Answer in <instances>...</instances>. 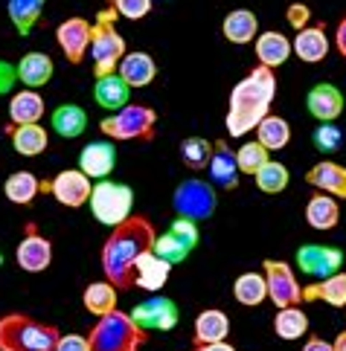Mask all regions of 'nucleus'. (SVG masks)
<instances>
[{"label": "nucleus", "mask_w": 346, "mask_h": 351, "mask_svg": "<svg viewBox=\"0 0 346 351\" xmlns=\"http://www.w3.org/2000/svg\"><path fill=\"white\" fill-rule=\"evenodd\" d=\"M154 227L152 221L143 215H131L126 223L111 230L108 241L102 244V273L105 282H111L117 291H128L134 287V270H137L140 258L152 253L154 247Z\"/></svg>", "instance_id": "nucleus-1"}, {"label": "nucleus", "mask_w": 346, "mask_h": 351, "mask_svg": "<svg viewBox=\"0 0 346 351\" xmlns=\"http://www.w3.org/2000/svg\"><path fill=\"white\" fill-rule=\"evenodd\" d=\"M277 99V73L270 67L256 64L247 76L230 90V110H227V131L230 136H244L253 128H259Z\"/></svg>", "instance_id": "nucleus-2"}, {"label": "nucleus", "mask_w": 346, "mask_h": 351, "mask_svg": "<svg viewBox=\"0 0 346 351\" xmlns=\"http://www.w3.org/2000/svg\"><path fill=\"white\" fill-rule=\"evenodd\" d=\"M58 340L61 331L53 322L15 311L0 317V351H56Z\"/></svg>", "instance_id": "nucleus-3"}, {"label": "nucleus", "mask_w": 346, "mask_h": 351, "mask_svg": "<svg viewBox=\"0 0 346 351\" xmlns=\"http://www.w3.org/2000/svg\"><path fill=\"white\" fill-rule=\"evenodd\" d=\"M88 340L91 351H140L148 334L131 319V313L117 308L114 313H105V317L96 319Z\"/></svg>", "instance_id": "nucleus-4"}, {"label": "nucleus", "mask_w": 346, "mask_h": 351, "mask_svg": "<svg viewBox=\"0 0 346 351\" xmlns=\"http://www.w3.org/2000/svg\"><path fill=\"white\" fill-rule=\"evenodd\" d=\"M117 21V9L111 6L105 12L96 15V23H93V35H91V61H93V76L102 79V76H111V73L119 70V61L126 58L128 47H126V38L117 32L114 27Z\"/></svg>", "instance_id": "nucleus-5"}, {"label": "nucleus", "mask_w": 346, "mask_h": 351, "mask_svg": "<svg viewBox=\"0 0 346 351\" xmlns=\"http://www.w3.org/2000/svg\"><path fill=\"white\" fill-rule=\"evenodd\" d=\"M154 125H157L154 108L126 105L122 110H117V114H111V117H105L102 122H99V131L114 143H152L154 140Z\"/></svg>", "instance_id": "nucleus-6"}, {"label": "nucleus", "mask_w": 346, "mask_h": 351, "mask_svg": "<svg viewBox=\"0 0 346 351\" xmlns=\"http://www.w3.org/2000/svg\"><path fill=\"white\" fill-rule=\"evenodd\" d=\"M134 192L131 186L117 183V180H99L91 192V212L99 223L105 227H119L134 215Z\"/></svg>", "instance_id": "nucleus-7"}, {"label": "nucleus", "mask_w": 346, "mask_h": 351, "mask_svg": "<svg viewBox=\"0 0 346 351\" xmlns=\"http://www.w3.org/2000/svg\"><path fill=\"white\" fill-rule=\"evenodd\" d=\"M216 204H218V197H216L213 183L198 180V178L183 180L175 189V195H172V206H175L178 218H189L195 223L213 218Z\"/></svg>", "instance_id": "nucleus-8"}, {"label": "nucleus", "mask_w": 346, "mask_h": 351, "mask_svg": "<svg viewBox=\"0 0 346 351\" xmlns=\"http://www.w3.org/2000/svg\"><path fill=\"white\" fill-rule=\"evenodd\" d=\"M262 273H265V282H268V299L277 308H291V305L303 302V287H300V282H297L291 265L265 258L262 261Z\"/></svg>", "instance_id": "nucleus-9"}, {"label": "nucleus", "mask_w": 346, "mask_h": 351, "mask_svg": "<svg viewBox=\"0 0 346 351\" xmlns=\"http://www.w3.org/2000/svg\"><path fill=\"white\" fill-rule=\"evenodd\" d=\"M41 192H49L61 206L79 209L91 200L93 186H91V178L82 169H67V171H58L53 180H44Z\"/></svg>", "instance_id": "nucleus-10"}, {"label": "nucleus", "mask_w": 346, "mask_h": 351, "mask_svg": "<svg viewBox=\"0 0 346 351\" xmlns=\"http://www.w3.org/2000/svg\"><path fill=\"white\" fill-rule=\"evenodd\" d=\"M131 319L137 322L146 334H152V331L166 334L178 325L181 313H178V305L172 302L169 296H152V299H146V302H140L131 311Z\"/></svg>", "instance_id": "nucleus-11"}, {"label": "nucleus", "mask_w": 346, "mask_h": 351, "mask_svg": "<svg viewBox=\"0 0 346 351\" xmlns=\"http://www.w3.org/2000/svg\"><path fill=\"white\" fill-rule=\"evenodd\" d=\"M297 265L312 279H329L343 267V250L329 244H303L297 250Z\"/></svg>", "instance_id": "nucleus-12"}, {"label": "nucleus", "mask_w": 346, "mask_h": 351, "mask_svg": "<svg viewBox=\"0 0 346 351\" xmlns=\"http://www.w3.org/2000/svg\"><path fill=\"white\" fill-rule=\"evenodd\" d=\"M91 35H93V23L84 18H67L56 27V41L70 64H82L84 56L91 53Z\"/></svg>", "instance_id": "nucleus-13"}, {"label": "nucleus", "mask_w": 346, "mask_h": 351, "mask_svg": "<svg viewBox=\"0 0 346 351\" xmlns=\"http://www.w3.org/2000/svg\"><path fill=\"white\" fill-rule=\"evenodd\" d=\"M15 261L27 273H44L53 265V244H49L47 235L35 230V223H27V235L21 238V244L15 250Z\"/></svg>", "instance_id": "nucleus-14"}, {"label": "nucleus", "mask_w": 346, "mask_h": 351, "mask_svg": "<svg viewBox=\"0 0 346 351\" xmlns=\"http://www.w3.org/2000/svg\"><path fill=\"white\" fill-rule=\"evenodd\" d=\"M114 166H117L114 140H96L79 152V169L88 174L91 180H108V174L114 171Z\"/></svg>", "instance_id": "nucleus-15"}, {"label": "nucleus", "mask_w": 346, "mask_h": 351, "mask_svg": "<svg viewBox=\"0 0 346 351\" xmlns=\"http://www.w3.org/2000/svg\"><path fill=\"white\" fill-rule=\"evenodd\" d=\"M305 110L320 125H323V122H335L343 114V93L332 82H320V84H314L312 90H308Z\"/></svg>", "instance_id": "nucleus-16"}, {"label": "nucleus", "mask_w": 346, "mask_h": 351, "mask_svg": "<svg viewBox=\"0 0 346 351\" xmlns=\"http://www.w3.org/2000/svg\"><path fill=\"white\" fill-rule=\"evenodd\" d=\"M209 183L218 186L224 192H233L239 189V162H236V152L224 143V140H216V148H213V160H209Z\"/></svg>", "instance_id": "nucleus-17"}, {"label": "nucleus", "mask_w": 346, "mask_h": 351, "mask_svg": "<svg viewBox=\"0 0 346 351\" xmlns=\"http://www.w3.org/2000/svg\"><path fill=\"white\" fill-rule=\"evenodd\" d=\"M227 337H230V317L224 311L207 308L195 317V322H192V348L224 343Z\"/></svg>", "instance_id": "nucleus-18"}, {"label": "nucleus", "mask_w": 346, "mask_h": 351, "mask_svg": "<svg viewBox=\"0 0 346 351\" xmlns=\"http://www.w3.org/2000/svg\"><path fill=\"white\" fill-rule=\"evenodd\" d=\"M291 47H294V56L305 61V64H320L329 56V35L323 29V23H308L305 29L297 32Z\"/></svg>", "instance_id": "nucleus-19"}, {"label": "nucleus", "mask_w": 346, "mask_h": 351, "mask_svg": "<svg viewBox=\"0 0 346 351\" xmlns=\"http://www.w3.org/2000/svg\"><path fill=\"white\" fill-rule=\"evenodd\" d=\"M305 183L314 186L317 192L346 200V166H341V162H332V160L317 162V166L305 171Z\"/></svg>", "instance_id": "nucleus-20"}, {"label": "nucleus", "mask_w": 346, "mask_h": 351, "mask_svg": "<svg viewBox=\"0 0 346 351\" xmlns=\"http://www.w3.org/2000/svg\"><path fill=\"white\" fill-rule=\"evenodd\" d=\"M305 223L312 230H335L341 223V206H338V197H332L326 192H314L312 197H308L305 204Z\"/></svg>", "instance_id": "nucleus-21"}, {"label": "nucleus", "mask_w": 346, "mask_h": 351, "mask_svg": "<svg viewBox=\"0 0 346 351\" xmlns=\"http://www.w3.org/2000/svg\"><path fill=\"white\" fill-rule=\"evenodd\" d=\"M6 134L12 136L15 152L23 157H38L49 148V134L41 122L38 125H6Z\"/></svg>", "instance_id": "nucleus-22"}, {"label": "nucleus", "mask_w": 346, "mask_h": 351, "mask_svg": "<svg viewBox=\"0 0 346 351\" xmlns=\"http://www.w3.org/2000/svg\"><path fill=\"white\" fill-rule=\"evenodd\" d=\"M44 119V96L38 90H18L9 99V125H38Z\"/></svg>", "instance_id": "nucleus-23"}, {"label": "nucleus", "mask_w": 346, "mask_h": 351, "mask_svg": "<svg viewBox=\"0 0 346 351\" xmlns=\"http://www.w3.org/2000/svg\"><path fill=\"white\" fill-rule=\"evenodd\" d=\"M169 273H172V265L169 261L160 258L154 250L152 253H146L140 258L137 270H134V285L140 287V291H148V293H160V287L169 282Z\"/></svg>", "instance_id": "nucleus-24"}, {"label": "nucleus", "mask_w": 346, "mask_h": 351, "mask_svg": "<svg viewBox=\"0 0 346 351\" xmlns=\"http://www.w3.org/2000/svg\"><path fill=\"white\" fill-rule=\"evenodd\" d=\"M119 76L128 87H148L157 76V64L154 58L148 53H140V49H134V53H126V58L119 61Z\"/></svg>", "instance_id": "nucleus-25"}, {"label": "nucleus", "mask_w": 346, "mask_h": 351, "mask_svg": "<svg viewBox=\"0 0 346 351\" xmlns=\"http://www.w3.org/2000/svg\"><path fill=\"white\" fill-rule=\"evenodd\" d=\"M291 53H294V47H291V41L282 32H262V35H256V58H259V64H262V67L277 70V67L286 64Z\"/></svg>", "instance_id": "nucleus-26"}, {"label": "nucleus", "mask_w": 346, "mask_h": 351, "mask_svg": "<svg viewBox=\"0 0 346 351\" xmlns=\"http://www.w3.org/2000/svg\"><path fill=\"white\" fill-rule=\"evenodd\" d=\"M53 73H56V64L47 53H27L18 64V79L27 84L30 90H38V87L49 84Z\"/></svg>", "instance_id": "nucleus-27"}, {"label": "nucleus", "mask_w": 346, "mask_h": 351, "mask_svg": "<svg viewBox=\"0 0 346 351\" xmlns=\"http://www.w3.org/2000/svg\"><path fill=\"white\" fill-rule=\"evenodd\" d=\"M93 96H96V102L102 105L105 110H122L128 102V96H131V87L122 82L119 73H111V76H102V79H96L93 84Z\"/></svg>", "instance_id": "nucleus-28"}, {"label": "nucleus", "mask_w": 346, "mask_h": 351, "mask_svg": "<svg viewBox=\"0 0 346 351\" xmlns=\"http://www.w3.org/2000/svg\"><path fill=\"white\" fill-rule=\"evenodd\" d=\"M41 180L35 178L32 171H12L6 183H3V195L9 204H15V206H30L35 197L41 195Z\"/></svg>", "instance_id": "nucleus-29"}, {"label": "nucleus", "mask_w": 346, "mask_h": 351, "mask_svg": "<svg viewBox=\"0 0 346 351\" xmlns=\"http://www.w3.org/2000/svg\"><path fill=\"white\" fill-rule=\"evenodd\" d=\"M259 32V21L251 9H233L221 23V35L230 44H251Z\"/></svg>", "instance_id": "nucleus-30"}, {"label": "nucleus", "mask_w": 346, "mask_h": 351, "mask_svg": "<svg viewBox=\"0 0 346 351\" xmlns=\"http://www.w3.org/2000/svg\"><path fill=\"white\" fill-rule=\"evenodd\" d=\"M312 299H323L332 308H346V273H335L303 287V302H312Z\"/></svg>", "instance_id": "nucleus-31"}, {"label": "nucleus", "mask_w": 346, "mask_h": 351, "mask_svg": "<svg viewBox=\"0 0 346 351\" xmlns=\"http://www.w3.org/2000/svg\"><path fill=\"white\" fill-rule=\"evenodd\" d=\"M233 296H236V302L244 305V308H259L268 299L265 273H256V270L242 273L239 279L233 282Z\"/></svg>", "instance_id": "nucleus-32"}, {"label": "nucleus", "mask_w": 346, "mask_h": 351, "mask_svg": "<svg viewBox=\"0 0 346 351\" xmlns=\"http://www.w3.org/2000/svg\"><path fill=\"white\" fill-rule=\"evenodd\" d=\"M82 305L88 313H93L96 319L105 317V313H114L117 311V287L111 282H91L82 293Z\"/></svg>", "instance_id": "nucleus-33"}, {"label": "nucleus", "mask_w": 346, "mask_h": 351, "mask_svg": "<svg viewBox=\"0 0 346 351\" xmlns=\"http://www.w3.org/2000/svg\"><path fill=\"white\" fill-rule=\"evenodd\" d=\"M49 122H53V131L58 136L76 140V136H82L84 128H88V114H84V108H79V105H58Z\"/></svg>", "instance_id": "nucleus-34"}, {"label": "nucleus", "mask_w": 346, "mask_h": 351, "mask_svg": "<svg viewBox=\"0 0 346 351\" xmlns=\"http://www.w3.org/2000/svg\"><path fill=\"white\" fill-rule=\"evenodd\" d=\"M256 143H262L268 152H282L291 143V125L279 114H268L256 128Z\"/></svg>", "instance_id": "nucleus-35"}, {"label": "nucleus", "mask_w": 346, "mask_h": 351, "mask_svg": "<svg viewBox=\"0 0 346 351\" xmlns=\"http://www.w3.org/2000/svg\"><path fill=\"white\" fill-rule=\"evenodd\" d=\"M274 331L279 340L286 343H294L300 340V337L308 334V317L300 305H291V308H279L277 317H274Z\"/></svg>", "instance_id": "nucleus-36"}, {"label": "nucleus", "mask_w": 346, "mask_h": 351, "mask_svg": "<svg viewBox=\"0 0 346 351\" xmlns=\"http://www.w3.org/2000/svg\"><path fill=\"white\" fill-rule=\"evenodd\" d=\"M47 0H9L6 9H9V21L15 23V29L21 35H30L32 27L38 23L41 12H44Z\"/></svg>", "instance_id": "nucleus-37"}, {"label": "nucleus", "mask_w": 346, "mask_h": 351, "mask_svg": "<svg viewBox=\"0 0 346 351\" xmlns=\"http://www.w3.org/2000/svg\"><path fill=\"white\" fill-rule=\"evenodd\" d=\"M253 180H256V189H259V192H265V195H279V192L288 189L291 171H288V166H282V162L270 160L268 166H262V169L253 174Z\"/></svg>", "instance_id": "nucleus-38"}, {"label": "nucleus", "mask_w": 346, "mask_h": 351, "mask_svg": "<svg viewBox=\"0 0 346 351\" xmlns=\"http://www.w3.org/2000/svg\"><path fill=\"white\" fill-rule=\"evenodd\" d=\"M213 148H216V143L204 140V136H187V140L181 143V157H183V162H187L189 169L201 171V169H209Z\"/></svg>", "instance_id": "nucleus-39"}, {"label": "nucleus", "mask_w": 346, "mask_h": 351, "mask_svg": "<svg viewBox=\"0 0 346 351\" xmlns=\"http://www.w3.org/2000/svg\"><path fill=\"white\" fill-rule=\"evenodd\" d=\"M154 253L160 256V258H163V261H169V265L172 267H175V265H183V261H187L189 258V253H192V247L187 244V241H183V238L181 235H175V232H166V235H160V238H154Z\"/></svg>", "instance_id": "nucleus-40"}, {"label": "nucleus", "mask_w": 346, "mask_h": 351, "mask_svg": "<svg viewBox=\"0 0 346 351\" xmlns=\"http://www.w3.org/2000/svg\"><path fill=\"white\" fill-rule=\"evenodd\" d=\"M236 162H239V171L242 174H251V178H253L259 169L270 162V152H268L262 143H244L239 152H236Z\"/></svg>", "instance_id": "nucleus-41"}, {"label": "nucleus", "mask_w": 346, "mask_h": 351, "mask_svg": "<svg viewBox=\"0 0 346 351\" xmlns=\"http://www.w3.org/2000/svg\"><path fill=\"white\" fill-rule=\"evenodd\" d=\"M312 143H314L317 152L332 154V152H338V148H341V143H343V131L338 128L335 122H323V125H317V128H314Z\"/></svg>", "instance_id": "nucleus-42"}, {"label": "nucleus", "mask_w": 346, "mask_h": 351, "mask_svg": "<svg viewBox=\"0 0 346 351\" xmlns=\"http://www.w3.org/2000/svg\"><path fill=\"white\" fill-rule=\"evenodd\" d=\"M152 6H154V0H117V3H114L117 15L128 18V21H140V18H146L148 12H152Z\"/></svg>", "instance_id": "nucleus-43"}, {"label": "nucleus", "mask_w": 346, "mask_h": 351, "mask_svg": "<svg viewBox=\"0 0 346 351\" xmlns=\"http://www.w3.org/2000/svg\"><path fill=\"white\" fill-rule=\"evenodd\" d=\"M175 235H181L183 241H187L192 250L198 247V241H201V235H198V223L195 221H189V218H175L172 221V227H169Z\"/></svg>", "instance_id": "nucleus-44"}, {"label": "nucleus", "mask_w": 346, "mask_h": 351, "mask_svg": "<svg viewBox=\"0 0 346 351\" xmlns=\"http://www.w3.org/2000/svg\"><path fill=\"white\" fill-rule=\"evenodd\" d=\"M286 21H288V27H294L297 32H300V29L308 27V21H312V9H308L305 3H291L286 9Z\"/></svg>", "instance_id": "nucleus-45"}, {"label": "nucleus", "mask_w": 346, "mask_h": 351, "mask_svg": "<svg viewBox=\"0 0 346 351\" xmlns=\"http://www.w3.org/2000/svg\"><path fill=\"white\" fill-rule=\"evenodd\" d=\"M56 351H91V340L82 334H61Z\"/></svg>", "instance_id": "nucleus-46"}, {"label": "nucleus", "mask_w": 346, "mask_h": 351, "mask_svg": "<svg viewBox=\"0 0 346 351\" xmlns=\"http://www.w3.org/2000/svg\"><path fill=\"white\" fill-rule=\"evenodd\" d=\"M18 82V67L9 64L6 58H0V96L3 93H12V87Z\"/></svg>", "instance_id": "nucleus-47"}, {"label": "nucleus", "mask_w": 346, "mask_h": 351, "mask_svg": "<svg viewBox=\"0 0 346 351\" xmlns=\"http://www.w3.org/2000/svg\"><path fill=\"white\" fill-rule=\"evenodd\" d=\"M303 351H335V346L326 343L323 337H308L305 346H303Z\"/></svg>", "instance_id": "nucleus-48"}, {"label": "nucleus", "mask_w": 346, "mask_h": 351, "mask_svg": "<svg viewBox=\"0 0 346 351\" xmlns=\"http://www.w3.org/2000/svg\"><path fill=\"white\" fill-rule=\"evenodd\" d=\"M335 47H338V53L346 58V15L341 18L338 23V32H335Z\"/></svg>", "instance_id": "nucleus-49"}, {"label": "nucleus", "mask_w": 346, "mask_h": 351, "mask_svg": "<svg viewBox=\"0 0 346 351\" xmlns=\"http://www.w3.org/2000/svg\"><path fill=\"white\" fill-rule=\"evenodd\" d=\"M192 351H236V346L233 343H213V346H201V348H192Z\"/></svg>", "instance_id": "nucleus-50"}, {"label": "nucleus", "mask_w": 346, "mask_h": 351, "mask_svg": "<svg viewBox=\"0 0 346 351\" xmlns=\"http://www.w3.org/2000/svg\"><path fill=\"white\" fill-rule=\"evenodd\" d=\"M332 346H335V351H346V331H341V334H338V340L332 343Z\"/></svg>", "instance_id": "nucleus-51"}, {"label": "nucleus", "mask_w": 346, "mask_h": 351, "mask_svg": "<svg viewBox=\"0 0 346 351\" xmlns=\"http://www.w3.org/2000/svg\"><path fill=\"white\" fill-rule=\"evenodd\" d=\"M105 3H111V6H114V3H117V0H105Z\"/></svg>", "instance_id": "nucleus-52"}, {"label": "nucleus", "mask_w": 346, "mask_h": 351, "mask_svg": "<svg viewBox=\"0 0 346 351\" xmlns=\"http://www.w3.org/2000/svg\"><path fill=\"white\" fill-rule=\"evenodd\" d=\"M0 265H3V253H0Z\"/></svg>", "instance_id": "nucleus-53"}]
</instances>
